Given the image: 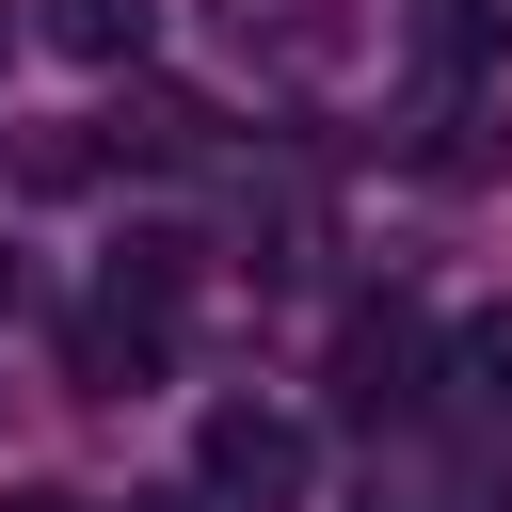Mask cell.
Masks as SVG:
<instances>
[{"mask_svg": "<svg viewBox=\"0 0 512 512\" xmlns=\"http://www.w3.org/2000/svg\"><path fill=\"white\" fill-rule=\"evenodd\" d=\"M192 480H208L224 512H288V496H304V416L224 400V416H208V448H192Z\"/></svg>", "mask_w": 512, "mask_h": 512, "instance_id": "1", "label": "cell"}, {"mask_svg": "<svg viewBox=\"0 0 512 512\" xmlns=\"http://www.w3.org/2000/svg\"><path fill=\"white\" fill-rule=\"evenodd\" d=\"M160 352H176V304H144V288H112L80 320V384H160Z\"/></svg>", "mask_w": 512, "mask_h": 512, "instance_id": "2", "label": "cell"}, {"mask_svg": "<svg viewBox=\"0 0 512 512\" xmlns=\"http://www.w3.org/2000/svg\"><path fill=\"white\" fill-rule=\"evenodd\" d=\"M416 352H432V336H416L400 304H384V320H352V352H336V400H352V416H416Z\"/></svg>", "mask_w": 512, "mask_h": 512, "instance_id": "3", "label": "cell"}, {"mask_svg": "<svg viewBox=\"0 0 512 512\" xmlns=\"http://www.w3.org/2000/svg\"><path fill=\"white\" fill-rule=\"evenodd\" d=\"M32 32H48L64 64H144V32H160V0H32Z\"/></svg>", "mask_w": 512, "mask_h": 512, "instance_id": "4", "label": "cell"}, {"mask_svg": "<svg viewBox=\"0 0 512 512\" xmlns=\"http://www.w3.org/2000/svg\"><path fill=\"white\" fill-rule=\"evenodd\" d=\"M112 160H208V96H176V80H128V112H112Z\"/></svg>", "mask_w": 512, "mask_h": 512, "instance_id": "5", "label": "cell"}, {"mask_svg": "<svg viewBox=\"0 0 512 512\" xmlns=\"http://www.w3.org/2000/svg\"><path fill=\"white\" fill-rule=\"evenodd\" d=\"M464 368H480V400L512 416V304H496V320H464Z\"/></svg>", "mask_w": 512, "mask_h": 512, "instance_id": "6", "label": "cell"}, {"mask_svg": "<svg viewBox=\"0 0 512 512\" xmlns=\"http://www.w3.org/2000/svg\"><path fill=\"white\" fill-rule=\"evenodd\" d=\"M0 48H16V16H0Z\"/></svg>", "mask_w": 512, "mask_h": 512, "instance_id": "7", "label": "cell"}]
</instances>
